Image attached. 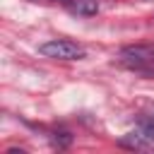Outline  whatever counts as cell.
Returning <instances> with one entry per match:
<instances>
[{"instance_id":"cell-2","label":"cell","mask_w":154,"mask_h":154,"mask_svg":"<svg viewBox=\"0 0 154 154\" xmlns=\"http://www.w3.org/2000/svg\"><path fill=\"white\" fill-rule=\"evenodd\" d=\"M120 60H123L125 65L135 67V70H142L144 63L154 60V51L147 48V46H128V48L120 51Z\"/></svg>"},{"instance_id":"cell-8","label":"cell","mask_w":154,"mask_h":154,"mask_svg":"<svg viewBox=\"0 0 154 154\" xmlns=\"http://www.w3.org/2000/svg\"><path fill=\"white\" fill-rule=\"evenodd\" d=\"M58 2H67V0H58Z\"/></svg>"},{"instance_id":"cell-6","label":"cell","mask_w":154,"mask_h":154,"mask_svg":"<svg viewBox=\"0 0 154 154\" xmlns=\"http://www.w3.org/2000/svg\"><path fill=\"white\" fill-rule=\"evenodd\" d=\"M72 142V135L70 132H55L53 135V144H58V147H67Z\"/></svg>"},{"instance_id":"cell-3","label":"cell","mask_w":154,"mask_h":154,"mask_svg":"<svg viewBox=\"0 0 154 154\" xmlns=\"http://www.w3.org/2000/svg\"><path fill=\"white\" fill-rule=\"evenodd\" d=\"M149 137L137 128V130H130V132H125L120 140H118V144L120 147H125V149H147L149 147Z\"/></svg>"},{"instance_id":"cell-1","label":"cell","mask_w":154,"mask_h":154,"mask_svg":"<svg viewBox=\"0 0 154 154\" xmlns=\"http://www.w3.org/2000/svg\"><path fill=\"white\" fill-rule=\"evenodd\" d=\"M38 53L46 55V58H55V60H79V58H84V48L72 43V41H65V38H53V41L41 43Z\"/></svg>"},{"instance_id":"cell-5","label":"cell","mask_w":154,"mask_h":154,"mask_svg":"<svg viewBox=\"0 0 154 154\" xmlns=\"http://www.w3.org/2000/svg\"><path fill=\"white\" fill-rule=\"evenodd\" d=\"M149 140H154V116H144V118H140V125H137Z\"/></svg>"},{"instance_id":"cell-7","label":"cell","mask_w":154,"mask_h":154,"mask_svg":"<svg viewBox=\"0 0 154 154\" xmlns=\"http://www.w3.org/2000/svg\"><path fill=\"white\" fill-rule=\"evenodd\" d=\"M5 154H26V152H24V149H17V147H12V149H7Z\"/></svg>"},{"instance_id":"cell-4","label":"cell","mask_w":154,"mask_h":154,"mask_svg":"<svg viewBox=\"0 0 154 154\" xmlns=\"http://www.w3.org/2000/svg\"><path fill=\"white\" fill-rule=\"evenodd\" d=\"M75 12L84 14V17H91V14L99 12V0H75Z\"/></svg>"}]
</instances>
